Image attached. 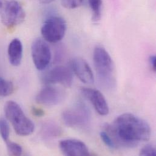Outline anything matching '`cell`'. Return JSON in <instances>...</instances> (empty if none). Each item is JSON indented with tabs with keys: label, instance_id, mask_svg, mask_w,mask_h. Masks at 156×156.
<instances>
[{
	"label": "cell",
	"instance_id": "cell-23",
	"mask_svg": "<svg viewBox=\"0 0 156 156\" xmlns=\"http://www.w3.org/2000/svg\"><path fill=\"white\" fill-rule=\"evenodd\" d=\"M39 2L41 4H49L52 2H53L55 0H38Z\"/></svg>",
	"mask_w": 156,
	"mask_h": 156
},
{
	"label": "cell",
	"instance_id": "cell-1",
	"mask_svg": "<svg viewBox=\"0 0 156 156\" xmlns=\"http://www.w3.org/2000/svg\"><path fill=\"white\" fill-rule=\"evenodd\" d=\"M103 131L111 139L114 149L136 147L148 140L151 135L149 124L130 113L119 115L112 123L105 126Z\"/></svg>",
	"mask_w": 156,
	"mask_h": 156
},
{
	"label": "cell",
	"instance_id": "cell-11",
	"mask_svg": "<svg viewBox=\"0 0 156 156\" xmlns=\"http://www.w3.org/2000/svg\"><path fill=\"white\" fill-rule=\"evenodd\" d=\"M60 148L63 154L69 156H90L86 144L77 139H65L59 144Z\"/></svg>",
	"mask_w": 156,
	"mask_h": 156
},
{
	"label": "cell",
	"instance_id": "cell-8",
	"mask_svg": "<svg viewBox=\"0 0 156 156\" xmlns=\"http://www.w3.org/2000/svg\"><path fill=\"white\" fill-rule=\"evenodd\" d=\"M42 80L46 84L59 83L66 87H70L73 84V76L72 71L68 68L58 66L46 73Z\"/></svg>",
	"mask_w": 156,
	"mask_h": 156
},
{
	"label": "cell",
	"instance_id": "cell-22",
	"mask_svg": "<svg viewBox=\"0 0 156 156\" xmlns=\"http://www.w3.org/2000/svg\"><path fill=\"white\" fill-rule=\"evenodd\" d=\"M149 63L152 70L155 72L156 69V57L155 55H151L150 57Z\"/></svg>",
	"mask_w": 156,
	"mask_h": 156
},
{
	"label": "cell",
	"instance_id": "cell-19",
	"mask_svg": "<svg viewBox=\"0 0 156 156\" xmlns=\"http://www.w3.org/2000/svg\"><path fill=\"white\" fill-rule=\"evenodd\" d=\"M84 1V0H62L61 3L67 9H74L81 6Z\"/></svg>",
	"mask_w": 156,
	"mask_h": 156
},
{
	"label": "cell",
	"instance_id": "cell-6",
	"mask_svg": "<svg viewBox=\"0 0 156 156\" xmlns=\"http://www.w3.org/2000/svg\"><path fill=\"white\" fill-rule=\"evenodd\" d=\"M0 14L2 24L10 30L22 23L26 17L23 6L15 0L6 1Z\"/></svg>",
	"mask_w": 156,
	"mask_h": 156
},
{
	"label": "cell",
	"instance_id": "cell-24",
	"mask_svg": "<svg viewBox=\"0 0 156 156\" xmlns=\"http://www.w3.org/2000/svg\"><path fill=\"white\" fill-rule=\"evenodd\" d=\"M5 1H4V0H0V11L2 10V9L3 8L4 4H5Z\"/></svg>",
	"mask_w": 156,
	"mask_h": 156
},
{
	"label": "cell",
	"instance_id": "cell-12",
	"mask_svg": "<svg viewBox=\"0 0 156 156\" xmlns=\"http://www.w3.org/2000/svg\"><path fill=\"white\" fill-rule=\"evenodd\" d=\"M71 68L83 83L92 84L94 82V74L89 64L82 58L76 57L71 60Z\"/></svg>",
	"mask_w": 156,
	"mask_h": 156
},
{
	"label": "cell",
	"instance_id": "cell-20",
	"mask_svg": "<svg viewBox=\"0 0 156 156\" xmlns=\"http://www.w3.org/2000/svg\"><path fill=\"white\" fill-rule=\"evenodd\" d=\"M140 155L143 156H156V148L154 145L148 144L143 147L140 151Z\"/></svg>",
	"mask_w": 156,
	"mask_h": 156
},
{
	"label": "cell",
	"instance_id": "cell-21",
	"mask_svg": "<svg viewBox=\"0 0 156 156\" xmlns=\"http://www.w3.org/2000/svg\"><path fill=\"white\" fill-rule=\"evenodd\" d=\"M32 112L34 115L37 117H42L43 115H44V112L42 109L35 108V107L32 108Z\"/></svg>",
	"mask_w": 156,
	"mask_h": 156
},
{
	"label": "cell",
	"instance_id": "cell-7",
	"mask_svg": "<svg viewBox=\"0 0 156 156\" xmlns=\"http://www.w3.org/2000/svg\"><path fill=\"white\" fill-rule=\"evenodd\" d=\"M31 53L34 64L38 70L43 71L48 66L52 58V54L50 47L44 40H35L32 44Z\"/></svg>",
	"mask_w": 156,
	"mask_h": 156
},
{
	"label": "cell",
	"instance_id": "cell-16",
	"mask_svg": "<svg viewBox=\"0 0 156 156\" xmlns=\"http://www.w3.org/2000/svg\"><path fill=\"white\" fill-rule=\"evenodd\" d=\"M13 91V85L11 81L5 80L0 76V96L10 95Z\"/></svg>",
	"mask_w": 156,
	"mask_h": 156
},
{
	"label": "cell",
	"instance_id": "cell-9",
	"mask_svg": "<svg viewBox=\"0 0 156 156\" xmlns=\"http://www.w3.org/2000/svg\"><path fill=\"white\" fill-rule=\"evenodd\" d=\"M82 95L94 106L96 111L101 115H106L109 112V106L104 95L98 90L82 87L81 89Z\"/></svg>",
	"mask_w": 156,
	"mask_h": 156
},
{
	"label": "cell",
	"instance_id": "cell-2",
	"mask_svg": "<svg viewBox=\"0 0 156 156\" xmlns=\"http://www.w3.org/2000/svg\"><path fill=\"white\" fill-rule=\"evenodd\" d=\"M93 60L101 86L108 89L115 87V66L109 53L102 46H97L94 50Z\"/></svg>",
	"mask_w": 156,
	"mask_h": 156
},
{
	"label": "cell",
	"instance_id": "cell-18",
	"mask_svg": "<svg viewBox=\"0 0 156 156\" xmlns=\"http://www.w3.org/2000/svg\"><path fill=\"white\" fill-rule=\"evenodd\" d=\"M5 143L9 154L12 156H21L23 154L22 147L19 144L9 140Z\"/></svg>",
	"mask_w": 156,
	"mask_h": 156
},
{
	"label": "cell",
	"instance_id": "cell-5",
	"mask_svg": "<svg viewBox=\"0 0 156 156\" xmlns=\"http://www.w3.org/2000/svg\"><path fill=\"white\" fill-rule=\"evenodd\" d=\"M62 119L65 124L69 127L85 128L90 123L91 115L87 106L79 103L64 111L62 114Z\"/></svg>",
	"mask_w": 156,
	"mask_h": 156
},
{
	"label": "cell",
	"instance_id": "cell-14",
	"mask_svg": "<svg viewBox=\"0 0 156 156\" xmlns=\"http://www.w3.org/2000/svg\"><path fill=\"white\" fill-rule=\"evenodd\" d=\"M62 134L60 126L53 121H48L43 123L41 129V134L44 139H51L59 137Z\"/></svg>",
	"mask_w": 156,
	"mask_h": 156
},
{
	"label": "cell",
	"instance_id": "cell-10",
	"mask_svg": "<svg viewBox=\"0 0 156 156\" xmlns=\"http://www.w3.org/2000/svg\"><path fill=\"white\" fill-rule=\"evenodd\" d=\"M63 92L60 89L48 85L39 92L35 100L39 104L51 106L60 103L63 100Z\"/></svg>",
	"mask_w": 156,
	"mask_h": 156
},
{
	"label": "cell",
	"instance_id": "cell-3",
	"mask_svg": "<svg viewBox=\"0 0 156 156\" xmlns=\"http://www.w3.org/2000/svg\"><path fill=\"white\" fill-rule=\"evenodd\" d=\"M5 115L11 123L16 133L27 136L32 134L35 129L34 123L25 115L20 106L13 101H9L4 106Z\"/></svg>",
	"mask_w": 156,
	"mask_h": 156
},
{
	"label": "cell",
	"instance_id": "cell-13",
	"mask_svg": "<svg viewBox=\"0 0 156 156\" xmlns=\"http://www.w3.org/2000/svg\"><path fill=\"white\" fill-rule=\"evenodd\" d=\"M8 57L10 63L13 66H18L22 61L23 48L21 41L18 38H14L8 46Z\"/></svg>",
	"mask_w": 156,
	"mask_h": 156
},
{
	"label": "cell",
	"instance_id": "cell-4",
	"mask_svg": "<svg viewBox=\"0 0 156 156\" xmlns=\"http://www.w3.org/2000/svg\"><path fill=\"white\" fill-rule=\"evenodd\" d=\"M66 29V22L62 17L51 16L44 22L41 32L46 41L56 43L64 38Z\"/></svg>",
	"mask_w": 156,
	"mask_h": 156
},
{
	"label": "cell",
	"instance_id": "cell-15",
	"mask_svg": "<svg viewBox=\"0 0 156 156\" xmlns=\"http://www.w3.org/2000/svg\"><path fill=\"white\" fill-rule=\"evenodd\" d=\"M92 14V20L97 22L101 18L102 0H88Z\"/></svg>",
	"mask_w": 156,
	"mask_h": 156
},
{
	"label": "cell",
	"instance_id": "cell-17",
	"mask_svg": "<svg viewBox=\"0 0 156 156\" xmlns=\"http://www.w3.org/2000/svg\"><path fill=\"white\" fill-rule=\"evenodd\" d=\"M0 135L5 142H7V141L9 140V126L7 122L2 118L0 119Z\"/></svg>",
	"mask_w": 156,
	"mask_h": 156
}]
</instances>
